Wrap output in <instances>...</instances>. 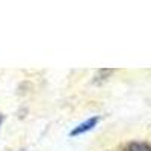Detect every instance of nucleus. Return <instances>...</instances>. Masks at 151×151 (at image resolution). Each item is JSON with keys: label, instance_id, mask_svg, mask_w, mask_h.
I'll return each instance as SVG.
<instances>
[{"label": "nucleus", "instance_id": "f257e3e1", "mask_svg": "<svg viewBox=\"0 0 151 151\" xmlns=\"http://www.w3.org/2000/svg\"><path fill=\"white\" fill-rule=\"evenodd\" d=\"M98 122H100V116H98V115L88 118V119H85L83 122H80V124L76 125V127L70 132V136H71V137L82 136V134H85V133H88V132L94 130L97 125H98Z\"/></svg>", "mask_w": 151, "mask_h": 151}, {"label": "nucleus", "instance_id": "f03ea898", "mask_svg": "<svg viewBox=\"0 0 151 151\" xmlns=\"http://www.w3.org/2000/svg\"><path fill=\"white\" fill-rule=\"evenodd\" d=\"M124 151H151V145L145 142H130Z\"/></svg>", "mask_w": 151, "mask_h": 151}, {"label": "nucleus", "instance_id": "7ed1b4c3", "mask_svg": "<svg viewBox=\"0 0 151 151\" xmlns=\"http://www.w3.org/2000/svg\"><path fill=\"white\" fill-rule=\"evenodd\" d=\"M3 119H5V116L2 115V113H0V125H2V122H3Z\"/></svg>", "mask_w": 151, "mask_h": 151}]
</instances>
